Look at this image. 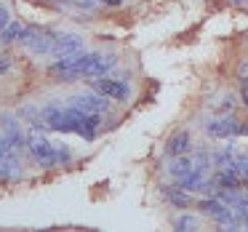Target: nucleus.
Instances as JSON below:
<instances>
[{
  "mask_svg": "<svg viewBox=\"0 0 248 232\" xmlns=\"http://www.w3.org/2000/svg\"><path fill=\"white\" fill-rule=\"evenodd\" d=\"M27 147H30V152H32V157L40 163V166H56V147L51 144L48 139H46L43 134L38 131V125H35L32 131L27 134Z\"/></svg>",
  "mask_w": 248,
  "mask_h": 232,
  "instance_id": "nucleus-1",
  "label": "nucleus"
},
{
  "mask_svg": "<svg viewBox=\"0 0 248 232\" xmlns=\"http://www.w3.org/2000/svg\"><path fill=\"white\" fill-rule=\"evenodd\" d=\"M168 171H171L173 179H184V176H189V173L195 171V160L187 157V155H176L171 160V166H168Z\"/></svg>",
  "mask_w": 248,
  "mask_h": 232,
  "instance_id": "nucleus-10",
  "label": "nucleus"
},
{
  "mask_svg": "<svg viewBox=\"0 0 248 232\" xmlns=\"http://www.w3.org/2000/svg\"><path fill=\"white\" fill-rule=\"evenodd\" d=\"M163 195H166V200H171L176 208H187L189 203H192V198H189V192L179 184V187H163Z\"/></svg>",
  "mask_w": 248,
  "mask_h": 232,
  "instance_id": "nucleus-11",
  "label": "nucleus"
},
{
  "mask_svg": "<svg viewBox=\"0 0 248 232\" xmlns=\"http://www.w3.org/2000/svg\"><path fill=\"white\" fill-rule=\"evenodd\" d=\"M70 107H75V109H83V112H99L102 115L104 109L109 107V102H107V96H93V93H78V96H70Z\"/></svg>",
  "mask_w": 248,
  "mask_h": 232,
  "instance_id": "nucleus-6",
  "label": "nucleus"
},
{
  "mask_svg": "<svg viewBox=\"0 0 248 232\" xmlns=\"http://www.w3.org/2000/svg\"><path fill=\"white\" fill-rule=\"evenodd\" d=\"M232 166H235V171L240 173V179H243V187H248V155H240V157H235L232 160Z\"/></svg>",
  "mask_w": 248,
  "mask_h": 232,
  "instance_id": "nucleus-15",
  "label": "nucleus"
},
{
  "mask_svg": "<svg viewBox=\"0 0 248 232\" xmlns=\"http://www.w3.org/2000/svg\"><path fill=\"white\" fill-rule=\"evenodd\" d=\"M8 24H11V14H8L6 8H0V32H3Z\"/></svg>",
  "mask_w": 248,
  "mask_h": 232,
  "instance_id": "nucleus-19",
  "label": "nucleus"
},
{
  "mask_svg": "<svg viewBox=\"0 0 248 232\" xmlns=\"http://www.w3.org/2000/svg\"><path fill=\"white\" fill-rule=\"evenodd\" d=\"M75 3H78L80 8H88V6H93V0H75Z\"/></svg>",
  "mask_w": 248,
  "mask_h": 232,
  "instance_id": "nucleus-21",
  "label": "nucleus"
},
{
  "mask_svg": "<svg viewBox=\"0 0 248 232\" xmlns=\"http://www.w3.org/2000/svg\"><path fill=\"white\" fill-rule=\"evenodd\" d=\"M232 3H246V0H232Z\"/></svg>",
  "mask_w": 248,
  "mask_h": 232,
  "instance_id": "nucleus-26",
  "label": "nucleus"
},
{
  "mask_svg": "<svg viewBox=\"0 0 248 232\" xmlns=\"http://www.w3.org/2000/svg\"><path fill=\"white\" fill-rule=\"evenodd\" d=\"M115 64H118V62H115V56L83 54L80 56V64H78V72H80V77H102V75H107Z\"/></svg>",
  "mask_w": 248,
  "mask_h": 232,
  "instance_id": "nucleus-2",
  "label": "nucleus"
},
{
  "mask_svg": "<svg viewBox=\"0 0 248 232\" xmlns=\"http://www.w3.org/2000/svg\"><path fill=\"white\" fill-rule=\"evenodd\" d=\"M8 70V62H0V72H6Z\"/></svg>",
  "mask_w": 248,
  "mask_h": 232,
  "instance_id": "nucleus-24",
  "label": "nucleus"
},
{
  "mask_svg": "<svg viewBox=\"0 0 248 232\" xmlns=\"http://www.w3.org/2000/svg\"><path fill=\"white\" fill-rule=\"evenodd\" d=\"M208 134L216 136V139H227V136H237L243 134V125L237 123L232 115H224V118H216L208 123Z\"/></svg>",
  "mask_w": 248,
  "mask_h": 232,
  "instance_id": "nucleus-7",
  "label": "nucleus"
},
{
  "mask_svg": "<svg viewBox=\"0 0 248 232\" xmlns=\"http://www.w3.org/2000/svg\"><path fill=\"white\" fill-rule=\"evenodd\" d=\"M11 150H14V147H11V141H8V139H6V134L0 131V160L11 155Z\"/></svg>",
  "mask_w": 248,
  "mask_h": 232,
  "instance_id": "nucleus-17",
  "label": "nucleus"
},
{
  "mask_svg": "<svg viewBox=\"0 0 248 232\" xmlns=\"http://www.w3.org/2000/svg\"><path fill=\"white\" fill-rule=\"evenodd\" d=\"M88 86H91L96 93H102V96L115 99V102H125V99H128V86H125V80H115V77L102 75V77L88 80Z\"/></svg>",
  "mask_w": 248,
  "mask_h": 232,
  "instance_id": "nucleus-4",
  "label": "nucleus"
},
{
  "mask_svg": "<svg viewBox=\"0 0 248 232\" xmlns=\"http://www.w3.org/2000/svg\"><path fill=\"white\" fill-rule=\"evenodd\" d=\"M19 173H22V166H19V160L14 155H8V157L0 160V176L3 179H16Z\"/></svg>",
  "mask_w": 248,
  "mask_h": 232,
  "instance_id": "nucleus-12",
  "label": "nucleus"
},
{
  "mask_svg": "<svg viewBox=\"0 0 248 232\" xmlns=\"http://www.w3.org/2000/svg\"><path fill=\"white\" fill-rule=\"evenodd\" d=\"M72 152L67 150V147H56V163H70Z\"/></svg>",
  "mask_w": 248,
  "mask_h": 232,
  "instance_id": "nucleus-18",
  "label": "nucleus"
},
{
  "mask_svg": "<svg viewBox=\"0 0 248 232\" xmlns=\"http://www.w3.org/2000/svg\"><path fill=\"white\" fill-rule=\"evenodd\" d=\"M99 3H104V6H120L123 0H99Z\"/></svg>",
  "mask_w": 248,
  "mask_h": 232,
  "instance_id": "nucleus-22",
  "label": "nucleus"
},
{
  "mask_svg": "<svg viewBox=\"0 0 248 232\" xmlns=\"http://www.w3.org/2000/svg\"><path fill=\"white\" fill-rule=\"evenodd\" d=\"M19 43H22L24 48L35 51V54H54V35L40 30V27H24Z\"/></svg>",
  "mask_w": 248,
  "mask_h": 232,
  "instance_id": "nucleus-3",
  "label": "nucleus"
},
{
  "mask_svg": "<svg viewBox=\"0 0 248 232\" xmlns=\"http://www.w3.org/2000/svg\"><path fill=\"white\" fill-rule=\"evenodd\" d=\"M83 51V38L70 32L54 35V56H67V54H80Z\"/></svg>",
  "mask_w": 248,
  "mask_h": 232,
  "instance_id": "nucleus-8",
  "label": "nucleus"
},
{
  "mask_svg": "<svg viewBox=\"0 0 248 232\" xmlns=\"http://www.w3.org/2000/svg\"><path fill=\"white\" fill-rule=\"evenodd\" d=\"M240 75H243V77H246V80H248V64H243V70H240Z\"/></svg>",
  "mask_w": 248,
  "mask_h": 232,
  "instance_id": "nucleus-23",
  "label": "nucleus"
},
{
  "mask_svg": "<svg viewBox=\"0 0 248 232\" xmlns=\"http://www.w3.org/2000/svg\"><path fill=\"white\" fill-rule=\"evenodd\" d=\"M189 147H192V136H189V131H179V134H173L171 139H168L166 152L171 157H176V155H187Z\"/></svg>",
  "mask_w": 248,
  "mask_h": 232,
  "instance_id": "nucleus-9",
  "label": "nucleus"
},
{
  "mask_svg": "<svg viewBox=\"0 0 248 232\" xmlns=\"http://www.w3.org/2000/svg\"><path fill=\"white\" fill-rule=\"evenodd\" d=\"M232 160H235V147L232 144H227V147H221V150L214 152V166H219V168L230 166Z\"/></svg>",
  "mask_w": 248,
  "mask_h": 232,
  "instance_id": "nucleus-14",
  "label": "nucleus"
},
{
  "mask_svg": "<svg viewBox=\"0 0 248 232\" xmlns=\"http://www.w3.org/2000/svg\"><path fill=\"white\" fill-rule=\"evenodd\" d=\"M173 227H176V230H198V216L184 214V216H179V219L173 221Z\"/></svg>",
  "mask_w": 248,
  "mask_h": 232,
  "instance_id": "nucleus-16",
  "label": "nucleus"
},
{
  "mask_svg": "<svg viewBox=\"0 0 248 232\" xmlns=\"http://www.w3.org/2000/svg\"><path fill=\"white\" fill-rule=\"evenodd\" d=\"M0 131L6 134V139L11 141L14 150H22V147H27V134L22 131V123H19L16 115H11V112L0 115Z\"/></svg>",
  "mask_w": 248,
  "mask_h": 232,
  "instance_id": "nucleus-5",
  "label": "nucleus"
},
{
  "mask_svg": "<svg viewBox=\"0 0 248 232\" xmlns=\"http://www.w3.org/2000/svg\"><path fill=\"white\" fill-rule=\"evenodd\" d=\"M243 134H248V123H246V125H243Z\"/></svg>",
  "mask_w": 248,
  "mask_h": 232,
  "instance_id": "nucleus-25",
  "label": "nucleus"
},
{
  "mask_svg": "<svg viewBox=\"0 0 248 232\" xmlns=\"http://www.w3.org/2000/svg\"><path fill=\"white\" fill-rule=\"evenodd\" d=\"M240 99H243V104H248V80L243 83V88H240Z\"/></svg>",
  "mask_w": 248,
  "mask_h": 232,
  "instance_id": "nucleus-20",
  "label": "nucleus"
},
{
  "mask_svg": "<svg viewBox=\"0 0 248 232\" xmlns=\"http://www.w3.org/2000/svg\"><path fill=\"white\" fill-rule=\"evenodd\" d=\"M22 32H24V27H22V24L11 22L6 30H3V32H0V43H3V46H8V43H16V40L22 38Z\"/></svg>",
  "mask_w": 248,
  "mask_h": 232,
  "instance_id": "nucleus-13",
  "label": "nucleus"
}]
</instances>
